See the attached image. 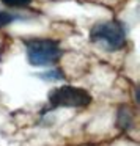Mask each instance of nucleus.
<instances>
[{"instance_id":"f257e3e1","label":"nucleus","mask_w":140,"mask_h":146,"mask_svg":"<svg viewBox=\"0 0 140 146\" xmlns=\"http://www.w3.org/2000/svg\"><path fill=\"white\" fill-rule=\"evenodd\" d=\"M90 41L105 50H120L126 44V35L118 22H99L90 30Z\"/></svg>"},{"instance_id":"f03ea898","label":"nucleus","mask_w":140,"mask_h":146,"mask_svg":"<svg viewBox=\"0 0 140 146\" xmlns=\"http://www.w3.org/2000/svg\"><path fill=\"white\" fill-rule=\"evenodd\" d=\"M27 58L33 66H52L60 60V46L52 39H29L25 41Z\"/></svg>"},{"instance_id":"7ed1b4c3","label":"nucleus","mask_w":140,"mask_h":146,"mask_svg":"<svg viewBox=\"0 0 140 146\" xmlns=\"http://www.w3.org/2000/svg\"><path fill=\"white\" fill-rule=\"evenodd\" d=\"M91 102L90 94L82 88L76 86H60L51 91L49 94V104L52 108L57 107H87Z\"/></svg>"},{"instance_id":"20e7f679","label":"nucleus","mask_w":140,"mask_h":146,"mask_svg":"<svg viewBox=\"0 0 140 146\" xmlns=\"http://www.w3.org/2000/svg\"><path fill=\"white\" fill-rule=\"evenodd\" d=\"M17 16H14L13 13H8V11H0V27H5L8 24H11L13 21H16Z\"/></svg>"},{"instance_id":"39448f33","label":"nucleus","mask_w":140,"mask_h":146,"mask_svg":"<svg viewBox=\"0 0 140 146\" xmlns=\"http://www.w3.org/2000/svg\"><path fill=\"white\" fill-rule=\"evenodd\" d=\"M5 5H8V7L11 8H22V7H27V5H30V2L32 0H2Z\"/></svg>"},{"instance_id":"423d86ee","label":"nucleus","mask_w":140,"mask_h":146,"mask_svg":"<svg viewBox=\"0 0 140 146\" xmlns=\"http://www.w3.org/2000/svg\"><path fill=\"white\" fill-rule=\"evenodd\" d=\"M43 77H44V79H54V77H58V79H60L61 74L57 72V71H54V72H52V71H49L47 74H43Z\"/></svg>"}]
</instances>
